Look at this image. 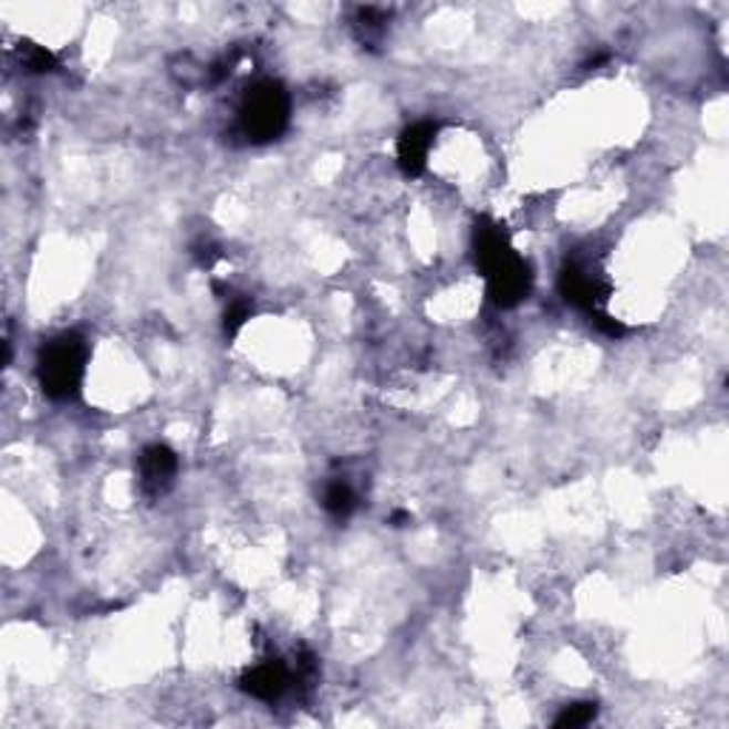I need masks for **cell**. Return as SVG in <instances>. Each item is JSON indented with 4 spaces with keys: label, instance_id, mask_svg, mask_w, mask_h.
<instances>
[{
    "label": "cell",
    "instance_id": "12",
    "mask_svg": "<svg viewBox=\"0 0 729 729\" xmlns=\"http://www.w3.org/2000/svg\"><path fill=\"white\" fill-rule=\"evenodd\" d=\"M593 320H596V325L607 336H624V334H627V325H624V322H618V320H613V316L604 314V311H596V314H593Z\"/></svg>",
    "mask_w": 729,
    "mask_h": 729
},
{
    "label": "cell",
    "instance_id": "1",
    "mask_svg": "<svg viewBox=\"0 0 729 729\" xmlns=\"http://www.w3.org/2000/svg\"><path fill=\"white\" fill-rule=\"evenodd\" d=\"M476 248V265L482 268L485 280H488V294L499 309H513L524 296L530 294V265L515 254L510 246V237L499 222L482 220L476 222L473 235Z\"/></svg>",
    "mask_w": 729,
    "mask_h": 729
},
{
    "label": "cell",
    "instance_id": "5",
    "mask_svg": "<svg viewBox=\"0 0 729 729\" xmlns=\"http://www.w3.org/2000/svg\"><path fill=\"white\" fill-rule=\"evenodd\" d=\"M436 132H439V126H436L434 121H419L399 134L396 160H399V168L408 177H419L421 171H425Z\"/></svg>",
    "mask_w": 729,
    "mask_h": 729
},
{
    "label": "cell",
    "instance_id": "2",
    "mask_svg": "<svg viewBox=\"0 0 729 729\" xmlns=\"http://www.w3.org/2000/svg\"><path fill=\"white\" fill-rule=\"evenodd\" d=\"M86 342L77 334H61L49 340L38 356V379L49 399L66 402L81 394L86 374Z\"/></svg>",
    "mask_w": 729,
    "mask_h": 729
},
{
    "label": "cell",
    "instance_id": "10",
    "mask_svg": "<svg viewBox=\"0 0 729 729\" xmlns=\"http://www.w3.org/2000/svg\"><path fill=\"white\" fill-rule=\"evenodd\" d=\"M23 63H27L29 72H54L58 69V61H54V54L46 52L43 46H34V43H27L23 49Z\"/></svg>",
    "mask_w": 729,
    "mask_h": 729
},
{
    "label": "cell",
    "instance_id": "7",
    "mask_svg": "<svg viewBox=\"0 0 729 729\" xmlns=\"http://www.w3.org/2000/svg\"><path fill=\"white\" fill-rule=\"evenodd\" d=\"M137 468H140L143 490L163 493L177 473V456L166 445H148L140 454V459H137Z\"/></svg>",
    "mask_w": 729,
    "mask_h": 729
},
{
    "label": "cell",
    "instance_id": "4",
    "mask_svg": "<svg viewBox=\"0 0 729 729\" xmlns=\"http://www.w3.org/2000/svg\"><path fill=\"white\" fill-rule=\"evenodd\" d=\"M559 291H562V296L570 305L590 311V314L602 311V302L607 300L610 294V288L604 285L596 274H590L582 262H567V265L562 268V274H559Z\"/></svg>",
    "mask_w": 729,
    "mask_h": 729
},
{
    "label": "cell",
    "instance_id": "11",
    "mask_svg": "<svg viewBox=\"0 0 729 729\" xmlns=\"http://www.w3.org/2000/svg\"><path fill=\"white\" fill-rule=\"evenodd\" d=\"M251 320V302L248 300H231L226 309V334L237 336V331Z\"/></svg>",
    "mask_w": 729,
    "mask_h": 729
},
{
    "label": "cell",
    "instance_id": "3",
    "mask_svg": "<svg viewBox=\"0 0 729 729\" xmlns=\"http://www.w3.org/2000/svg\"><path fill=\"white\" fill-rule=\"evenodd\" d=\"M288 94L280 83L262 81L248 88L240 106V128L251 143H268L280 137L288 126Z\"/></svg>",
    "mask_w": 729,
    "mask_h": 729
},
{
    "label": "cell",
    "instance_id": "8",
    "mask_svg": "<svg viewBox=\"0 0 729 729\" xmlns=\"http://www.w3.org/2000/svg\"><path fill=\"white\" fill-rule=\"evenodd\" d=\"M322 504H325V510H329L331 515L345 519V515L354 513L356 493L351 490L348 482H331L329 488H325V499H322Z\"/></svg>",
    "mask_w": 729,
    "mask_h": 729
},
{
    "label": "cell",
    "instance_id": "9",
    "mask_svg": "<svg viewBox=\"0 0 729 729\" xmlns=\"http://www.w3.org/2000/svg\"><path fill=\"white\" fill-rule=\"evenodd\" d=\"M596 704H570V707H564V712L559 718H555V727L562 729H575V727H584V723H590L593 718H596Z\"/></svg>",
    "mask_w": 729,
    "mask_h": 729
},
{
    "label": "cell",
    "instance_id": "6",
    "mask_svg": "<svg viewBox=\"0 0 729 729\" xmlns=\"http://www.w3.org/2000/svg\"><path fill=\"white\" fill-rule=\"evenodd\" d=\"M288 681H291V673H288L285 664L277 662V658H265V662L248 669L246 676L240 678V687L246 689L248 696L260 698V701H277L288 689Z\"/></svg>",
    "mask_w": 729,
    "mask_h": 729
}]
</instances>
